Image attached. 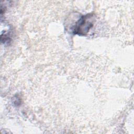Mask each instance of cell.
<instances>
[{"mask_svg":"<svg viewBox=\"0 0 134 134\" xmlns=\"http://www.w3.org/2000/svg\"><path fill=\"white\" fill-rule=\"evenodd\" d=\"M92 17L90 14L82 16L76 23L74 28V33L79 35L86 34L93 26Z\"/></svg>","mask_w":134,"mask_h":134,"instance_id":"obj_1","label":"cell"}]
</instances>
